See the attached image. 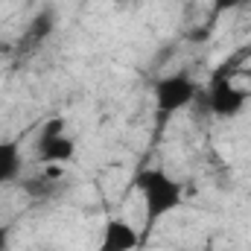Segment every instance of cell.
I'll return each mask as SVG.
<instances>
[{"mask_svg":"<svg viewBox=\"0 0 251 251\" xmlns=\"http://www.w3.org/2000/svg\"><path fill=\"white\" fill-rule=\"evenodd\" d=\"M134 187L143 201V231H152L184 204V184L161 167L140 170L134 178Z\"/></svg>","mask_w":251,"mask_h":251,"instance_id":"obj_1","label":"cell"},{"mask_svg":"<svg viewBox=\"0 0 251 251\" xmlns=\"http://www.w3.org/2000/svg\"><path fill=\"white\" fill-rule=\"evenodd\" d=\"M152 97L161 114H178L199 97V85L190 73H167L155 82Z\"/></svg>","mask_w":251,"mask_h":251,"instance_id":"obj_2","label":"cell"},{"mask_svg":"<svg viewBox=\"0 0 251 251\" xmlns=\"http://www.w3.org/2000/svg\"><path fill=\"white\" fill-rule=\"evenodd\" d=\"M73 155H76V140L64 131V120L62 117L50 120L44 134H41V140H38V161L44 167H50V164L64 167Z\"/></svg>","mask_w":251,"mask_h":251,"instance_id":"obj_3","label":"cell"},{"mask_svg":"<svg viewBox=\"0 0 251 251\" xmlns=\"http://www.w3.org/2000/svg\"><path fill=\"white\" fill-rule=\"evenodd\" d=\"M249 100V91H243L234 79H213L207 91V105L216 117H237Z\"/></svg>","mask_w":251,"mask_h":251,"instance_id":"obj_4","label":"cell"},{"mask_svg":"<svg viewBox=\"0 0 251 251\" xmlns=\"http://www.w3.org/2000/svg\"><path fill=\"white\" fill-rule=\"evenodd\" d=\"M140 231L123 219V216H108L100 231V246L97 251H134L140 246Z\"/></svg>","mask_w":251,"mask_h":251,"instance_id":"obj_5","label":"cell"},{"mask_svg":"<svg viewBox=\"0 0 251 251\" xmlns=\"http://www.w3.org/2000/svg\"><path fill=\"white\" fill-rule=\"evenodd\" d=\"M21 164H24V158H21L18 143H12V140H0V187L18 178Z\"/></svg>","mask_w":251,"mask_h":251,"instance_id":"obj_6","label":"cell"},{"mask_svg":"<svg viewBox=\"0 0 251 251\" xmlns=\"http://www.w3.org/2000/svg\"><path fill=\"white\" fill-rule=\"evenodd\" d=\"M246 0H213V9L216 12H231V9H240Z\"/></svg>","mask_w":251,"mask_h":251,"instance_id":"obj_7","label":"cell"},{"mask_svg":"<svg viewBox=\"0 0 251 251\" xmlns=\"http://www.w3.org/2000/svg\"><path fill=\"white\" fill-rule=\"evenodd\" d=\"M0 251H9V228L0 225Z\"/></svg>","mask_w":251,"mask_h":251,"instance_id":"obj_8","label":"cell"},{"mask_svg":"<svg viewBox=\"0 0 251 251\" xmlns=\"http://www.w3.org/2000/svg\"><path fill=\"white\" fill-rule=\"evenodd\" d=\"M193 251H216L213 246H201V249H193Z\"/></svg>","mask_w":251,"mask_h":251,"instance_id":"obj_9","label":"cell"},{"mask_svg":"<svg viewBox=\"0 0 251 251\" xmlns=\"http://www.w3.org/2000/svg\"><path fill=\"white\" fill-rule=\"evenodd\" d=\"M117 3H128V0H117Z\"/></svg>","mask_w":251,"mask_h":251,"instance_id":"obj_10","label":"cell"}]
</instances>
